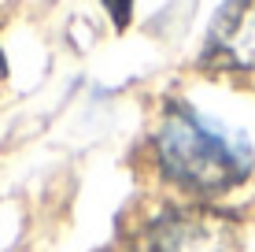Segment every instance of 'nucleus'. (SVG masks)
<instances>
[{
    "label": "nucleus",
    "mask_w": 255,
    "mask_h": 252,
    "mask_svg": "<svg viewBox=\"0 0 255 252\" xmlns=\"http://www.w3.org/2000/svg\"><path fill=\"white\" fill-rule=\"evenodd\" d=\"M155 156L166 178L200 193H222L252 171V145L241 134L211 123L185 100L166 108L155 134Z\"/></svg>",
    "instance_id": "nucleus-1"
},
{
    "label": "nucleus",
    "mask_w": 255,
    "mask_h": 252,
    "mask_svg": "<svg viewBox=\"0 0 255 252\" xmlns=\"http://www.w3.org/2000/svg\"><path fill=\"white\" fill-rule=\"evenodd\" d=\"M233 227L204 208H174L144 230L140 252H226Z\"/></svg>",
    "instance_id": "nucleus-2"
},
{
    "label": "nucleus",
    "mask_w": 255,
    "mask_h": 252,
    "mask_svg": "<svg viewBox=\"0 0 255 252\" xmlns=\"http://www.w3.org/2000/svg\"><path fill=\"white\" fill-rule=\"evenodd\" d=\"M204 59L215 67L255 71V0H226L218 7Z\"/></svg>",
    "instance_id": "nucleus-3"
},
{
    "label": "nucleus",
    "mask_w": 255,
    "mask_h": 252,
    "mask_svg": "<svg viewBox=\"0 0 255 252\" xmlns=\"http://www.w3.org/2000/svg\"><path fill=\"white\" fill-rule=\"evenodd\" d=\"M104 7H108V15L115 19V26H126V22H129V7H133V0H104Z\"/></svg>",
    "instance_id": "nucleus-4"
}]
</instances>
